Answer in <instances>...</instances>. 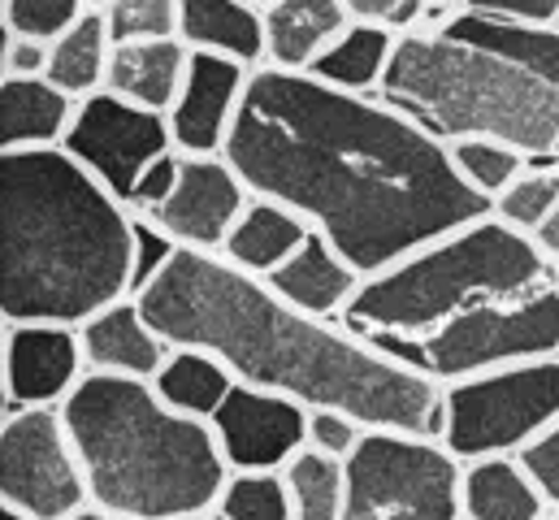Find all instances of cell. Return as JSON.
<instances>
[{"instance_id":"obj_46","label":"cell","mask_w":559,"mask_h":520,"mask_svg":"<svg viewBox=\"0 0 559 520\" xmlns=\"http://www.w3.org/2000/svg\"><path fill=\"white\" fill-rule=\"evenodd\" d=\"M547 520H551V517H547Z\"/></svg>"},{"instance_id":"obj_18","label":"cell","mask_w":559,"mask_h":520,"mask_svg":"<svg viewBox=\"0 0 559 520\" xmlns=\"http://www.w3.org/2000/svg\"><path fill=\"white\" fill-rule=\"evenodd\" d=\"M191 70V48L169 35V39H131V44H114V61H109V83L105 92L143 105L152 114L174 109V101L182 96Z\"/></svg>"},{"instance_id":"obj_10","label":"cell","mask_w":559,"mask_h":520,"mask_svg":"<svg viewBox=\"0 0 559 520\" xmlns=\"http://www.w3.org/2000/svg\"><path fill=\"white\" fill-rule=\"evenodd\" d=\"M96 182H105L127 209L135 200L140 178L174 147L169 118L152 114L143 105H131L114 92H96L79 101V114L70 122V134L61 143Z\"/></svg>"},{"instance_id":"obj_9","label":"cell","mask_w":559,"mask_h":520,"mask_svg":"<svg viewBox=\"0 0 559 520\" xmlns=\"http://www.w3.org/2000/svg\"><path fill=\"white\" fill-rule=\"evenodd\" d=\"M0 508H17L35 520H70L92 508L61 407H4Z\"/></svg>"},{"instance_id":"obj_14","label":"cell","mask_w":559,"mask_h":520,"mask_svg":"<svg viewBox=\"0 0 559 520\" xmlns=\"http://www.w3.org/2000/svg\"><path fill=\"white\" fill-rule=\"evenodd\" d=\"M83 374L87 356L74 326H4V407H61Z\"/></svg>"},{"instance_id":"obj_35","label":"cell","mask_w":559,"mask_h":520,"mask_svg":"<svg viewBox=\"0 0 559 520\" xmlns=\"http://www.w3.org/2000/svg\"><path fill=\"white\" fill-rule=\"evenodd\" d=\"M48 70V39L35 35H17L4 26V44H0V79H44Z\"/></svg>"},{"instance_id":"obj_41","label":"cell","mask_w":559,"mask_h":520,"mask_svg":"<svg viewBox=\"0 0 559 520\" xmlns=\"http://www.w3.org/2000/svg\"><path fill=\"white\" fill-rule=\"evenodd\" d=\"M0 520H35V517H26V512H17V508H0Z\"/></svg>"},{"instance_id":"obj_40","label":"cell","mask_w":559,"mask_h":520,"mask_svg":"<svg viewBox=\"0 0 559 520\" xmlns=\"http://www.w3.org/2000/svg\"><path fill=\"white\" fill-rule=\"evenodd\" d=\"M70 520H118V517H109V512H100V508H83L79 517H70Z\"/></svg>"},{"instance_id":"obj_24","label":"cell","mask_w":559,"mask_h":520,"mask_svg":"<svg viewBox=\"0 0 559 520\" xmlns=\"http://www.w3.org/2000/svg\"><path fill=\"white\" fill-rule=\"evenodd\" d=\"M391 52H395V31L373 26V22H352L308 74H317L321 83L343 87V92L378 96L386 66H391Z\"/></svg>"},{"instance_id":"obj_13","label":"cell","mask_w":559,"mask_h":520,"mask_svg":"<svg viewBox=\"0 0 559 520\" xmlns=\"http://www.w3.org/2000/svg\"><path fill=\"white\" fill-rule=\"evenodd\" d=\"M252 66L217 52H191L182 96L169 109V134L182 156H226Z\"/></svg>"},{"instance_id":"obj_6","label":"cell","mask_w":559,"mask_h":520,"mask_svg":"<svg viewBox=\"0 0 559 520\" xmlns=\"http://www.w3.org/2000/svg\"><path fill=\"white\" fill-rule=\"evenodd\" d=\"M92 508L118 520L213 517L230 464L209 421L169 407L152 382L87 369L61 403Z\"/></svg>"},{"instance_id":"obj_47","label":"cell","mask_w":559,"mask_h":520,"mask_svg":"<svg viewBox=\"0 0 559 520\" xmlns=\"http://www.w3.org/2000/svg\"><path fill=\"white\" fill-rule=\"evenodd\" d=\"M556 269H559V264H556Z\"/></svg>"},{"instance_id":"obj_20","label":"cell","mask_w":559,"mask_h":520,"mask_svg":"<svg viewBox=\"0 0 559 520\" xmlns=\"http://www.w3.org/2000/svg\"><path fill=\"white\" fill-rule=\"evenodd\" d=\"M79 101L48 79H0V152L61 147Z\"/></svg>"},{"instance_id":"obj_37","label":"cell","mask_w":559,"mask_h":520,"mask_svg":"<svg viewBox=\"0 0 559 520\" xmlns=\"http://www.w3.org/2000/svg\"><path fill=\"white\" fill-rule=\"evenodd\" d=\"M521 464L530 469V477L538 482V491L547 495L551 512H559V421L521 456Z\"/></svg>"},{"instance_id":"obj_23","label":"cell","mask_w":559,"mask_h":520,"mask_svg":"<svg viewBox=\"0 0 559 520\" xmlns=\"http://www.w3.org/2000/svg\"><path fill=\"white\" fill-rule=\"evenodd\" d=\"M109 61H114L109 17H105V9H87L57 39H48V70H44V79L57 83L66 96L87 101V96L105 92Z\"/></svg>"},{"instance_id":"obj_5","label":"cell","mask_w":559,"mask_h":520,"mask_svg":"<svg viewBox=\"0 0 559 520\" xmlns=\"http://www.w3.org/2000/svg\"><path fill=\"white\" fill-rule=\"evenodd\" d=\"M378 96L442 143L499 139L559 165V26L455 9L395 35Z\"/></svg>"},{"instance_id":"obj_16","label":"cell","mask_w":559,"mask_h":520,"mask_svg":"<svg viewBox=\"0 0 559 520\" xmlns=\"http://www.w3.org/2000/svg\"><path fill=\"white\" fill-rule=\"evenodd\" d=\"M265 282L278 291L286 304H295L299 312L338 321L365 277L356 273V264L343 257L325 235L312 231V235L304 239V248L286 260L282 269H274Z\"/></svg>"},{"instance_id":"obj_33","label":"cell","mask_w":559,"mask_h":520,"mask_svg":"<svg viewBox=\"0 0 559 520\" xmlns=\"http://www.w3.org/2000/svg\"><path fill=\"white\" fill-rule=\"evenodd\" d=\"M178 257V244L156 226L135 213V277H131V295L140 299L143 291L169 269V260Z\"/></svg>"},{"instance_id":"obj_27","label":"cell","mask_w":559,"mask_h":520,"mask_svg":"<svg viewBox=\"0 0 559 520\" xmlns=\"http://www.w3.org/2000/svg\"><path fill=\"white\" fill-rule=\"evenodd\" d=\"M217 520H295V504L286 491L282 469H261V473H230L217 508Z\"/></svg>"},{"instance_id":"obj_28","label":"cell","mask_w":559,"mask_h":520,"mask_svg":"<svg viewBox=\"0 0 559 520\" xmlns=\"http://www.w3.org/2000/svg\"><path fill=\"white\" fill-rule=\"evenodd\" d=\"M451 147V161H455V169L481 191V196H503L534 161L521 152V147H512V143H499V139H460V143H447Z\"/></svg>"},{"instance_id":"obj_11","label":"cell","mask_w":559,"mask_h":520,"mask_svg":"<svg viewBox=\"0 0 559 520\" xmlns=\"http://www.w3.org/2000/svg\"><path fill=\"white\" fill-rule=\"evenodd\" d=\"M248 204H252V187L226 156H182L169 200L156 213H147V222H156L187 252L222 257Z\"/></svg>"},{"instance_id":"obj_2","label":"cell","mask_w":559,"mask_h":520,"mask_svg":"<svg viewBox=\"0 0 559 520\" xmlns=\"http://www.w3.org/2000/svg\"><path fill=\"white\" fill-rule=\"evenodd\" d=\"M140 304L174 347L213 352L248 387L343 407L369 429L442 438V387L386 361L343 321L299 312L265 277L217 252L178 248Z\"/></svg>"},{"instance_id":"obj_3","label":"cell","mask_w":559,"mask_h":520,"mask_svg":"<svg viewBox=\"0 0 559 520\" xmlns=\"http://www.w3.org/2000/svg\"><path fill=\"white\" fill-rule=\"evenodd\" d=\"M386 361L455 387L559 356V269L495 213L365 277L338 317Z\"/></svg>"},{"instance_id":"obj_4","label":"cell","mask_w":559,"mask_h":520,"mask_svg":"<svg viewBox=\"0 0 559 520\" xmlns=\"http://www.w3.org/2000/svg\"><path fill=\"white\" fill-rule=\"evenodd\" d=\"M135 213L66 147L0 152V321L83 326L131 295Z\"/></svg>"},{"instance_id":"obj_25","label":"cell","mask_w":559,"mask_h":520,"mask_svg":"<svg viewBox=\"0 0 559 520\" xmlns=\"http://www.w3.org/2000/svg\"><path fill=\"white\" fill-rule=\"evenodd\" d=\"M152 387L169 407H178L195 421H213V412L226 403L230 390L239 387V378L204 347H174V356L152 378Z\"/></svg>"},{"instance_id":"obj_32","label":"cell","mask_w":559,"mask_h":520,"mask_svg":"<svg viewBox=\"0 0 559 520\" xmlns=\"http://www.w3.org/2000/svg\"><path fill=\"white\" fill-rule=\"evenodd\" d=\"M365 434H369V425H365L360 416L343 412V407H312V412H308V447H317V451H325V456L347 460V456L360 447Z\"/></svg>"},{"instance_id":"obj_43","label":"cell","mask_w":559,"mask_h":520,"mask_svg":"<svg viewBox=\"0 0 559 520\" xmlns=\"http://www.w3.org/2000/svg\"><path fill=\"white\" fill-rule=\"evenodd\" d=\"M252 4H261V9H265V4H270V0H252Z\"/></svg>"},{"instance_id":"obj_17","label":"cell","mask_w":559,"mask_h":520,"mask_svg":"<svg viewBox=\"0 0 559 520\" xmlns=\"http://www.w3.org/2000/svg\"><path fill=\"white\" fill-rule=\"evenodd\" d=\"M347 26H352V13L343 0H270L265 4V66L308 74Z\"/></svg>"},{"instance_id":"obj_8","label":"cell","mask_w":559,"mask_h":520,"mask_svg":"<svg viewBox=\"0 0 559 520\" xmlns=\"http://www.w3.org/2000/svg\"><path fill=\"white\" fill-rule=\"evenodd\" d=\"M559 421V356L442 387V442L455 460L525 456Z\"/></svg>"},{"instance_id":"obj_15","label":"cell","mask_w":559,"mask_h":520,"mask_svg":"<svg viewBox=\"0 0 559 520\" xmlns=\"http://www.w3.org/2000/svg\"><path fill=\"white\" fill-rule=\"evenodd\" d=\"M79 339H83L87 369L118 374V378L152 382L165 369V361L174 356V343L147 321V312H143L135 295H127V299L100 308L96 317H87L79 326Z\"/></svg>"},{"instance_id":"obj_34","label":"cell","mask_w":559,"mask_h":520,"mask_svg":"<svg viewBox=\"0 0 559 520\" xmlns=\"http://www.w3.org/2000/svg\"><path fill=\"white\" fill-rule=\"evenodd\" d=\"M352 22H373V26H386L395 35L404 31H417L429 0H343Z\"/></svg>"},{"instance_id":"obj_26","label":"cell","mask_w":559,"mask_h":520,"mask_svg":"<svg viewBox=\"0 0 559 520\" xmlns=\"http://www.w3.org/2000/svg\"><path fill=\"white\" fill-rule=\"evenodd\" d=\"M286 491L295 504V520H343L347 508V460L325 456L317 447H299L286 469Z\"/></svg>"},{"instance_id":"obj_30","label":"cell","mask_w":559,"mask_h":520,"mask_svg":"<svg viewBox=\"0 0 559 520\" xmlns=\"http://www.w3.org/2000/svg\"><path fill=\"white\" fill-rule=\"evenodd\" d=\"M114 44L131 39H169L178 35V0H105Z\"/></svg>"},{"instance_id":"obj_31","label":"cell","mask_w":559,"mask_h":520,"mask_svg":"<svg viewBox=\"0 0 559 520\" xmlns=\"http://www.w3.org/2000/svg\"><path fill=\"white\" fill-rule=\"evenodd\" d=\"M87 9H92L87 0H0L4 26L17 35H35V39H57Z\"/></svg>"},{"instance_id":"obj_19","label":"cell","mask_w":559,"mask_h":520,"mask_svg":"<svg viewBox=\"0 0 559 520\" xmlns=\"http://www.w3.org/2000/svg\"><path fill=\"white\" fill-rule=\"evenodd\" d=\"M178 39L191 52L265 66V9L252 0H178Z\"/></svg>"},{"instance_id":"obj_1","label":"cell","mask_w":559,"mask_h":520,"mask_svg":"<svg viewBox=\"0 0 559 520\" xmlns=\"http://www.w3.org/2000/svg\"><path fill=\"white\" fill-rule=\"evenodd\" d=\"M226 161L252 196L295 209L360 277L481 222L495 200L451 161V147L382 96H360L261 66L248 79Z\"/></svg>"},{"instance_id":"obj_38","label":"cell","mask_w":559,"mask_h":520,"mask_svg":"<svg viewBox=\"0 0 559 520\" xmlns=\"http://www.w3.org/2000/svg\"><path fill=\"white\" fill-rule=\"evenodd\" d=\"M178 169H182V152H169V156H160L147 174L140 178V187H135V200H131V213H156L165 200H169V191H174V182H178Z\"/></svg>"},{"instance_id":"obj_42","label":"cell","mask_w":559,"mask_h":520,"mask_svg":"<svg viewBox=\"0 0 559 520\" xmlns=\"http://www.w3.org/2000/svg\"><path fill=\"white\" fill-rule=\"evenodd\" d=\"M429 4H460V0H429Z\"/></svg>"},{"instance_id":"obj_36","label":"cell","mask_w":559,"mask_h":520,"mask_svg":"<svg viewBox=\"0 0 559 520\" xmlns=\"http://www.w3.org/2000/svg\"><path fill=\"white\" fill-rule=\"evenodd\" d=\"M460 9L499 17V22H525V26H559V0H460Z\"/></svg>"},{"instance_id":"obj_21","label":"cell","mask_w":559,"mask_h":520,"mask_svg":"<svg viewBox=\"0 0 559 520\" xmlns=\"http://www.w3.org/2000/svg\"><path fill=\"white\" fill-rule=\"evenodd\" d=\"M312 235V226L270 196H252V204L243 209V217L235 222L222 257L235 269L252 273V277H270L286 260L304 248V239Z\"/></svg>"},{"instance_id":"obj_29","label":"cell","mask_w":559,"mask_h":520,"mask_svg":"<svg viewBox=\"0 0 559 520\" xmlns=\"http://www.w3.org/2000/svg\"><path fill=\"white\" fill-rule=\"evenodd\" d=\"M559 204V165H530L503 196H495V217L521 235H538Z\"/></svg>"},{"instance_id":"obj_45","label":"cell","mask_w":559,"mask_h":520,"mask_svg":"<svg viewBox=\"0 0 559 520\" xmlns=\"http://www.w3.org/2000/svg\"><path fill=\"white\" fill-rule=\"evenodd\" d=\"M200 520H217V517H200Z\"/></svg>"},{"instance_id":"obj_12","label":"cell","mask_w":559,"mask_h":520,"mask_svg":"<svg viewBox=\"0 0 559 520\" xmlns=\"http://www.w3.org/2000/svg\"><path fill=\"white\" fill-rule=\"evenodd\" d=\"M308 412L312 407L290 394L239 382L209 425L217 434L230 473H261V469H286V460L299 447H308Z\"/></svg>"},{"instance_id":"obj_22","label":"cell","mask_w":559,"mask_h":520,"mask_svg":"<svg viewBox=\"0 0 559 520\" xmlns=\"http://www.w3.org/2000/svg\"><path fill=\"white\" fill-rule=\"evenodd\" d=\"M551 504L521 456L464 464V520H547Z\"/></svg>"},{"instance_id":"obj_7","label":"cell","mask_w":559,"mask_h":520,"mask_svg":"<svg viewBox=\"0 0 559 520\" xmlns=\"http://www.w3.org/2000/svg\"><path fill=\"white\" fill-rule=\"evenodd\" d=\"M343 520H464V460L429 434L369 429L347 456Z\"/></svg>"},{"instance_id":"obj_39","label":"cell","mask_w":559,"mask_h":520,"mask_svg":"<svg viewBox=\"0 0 559 520\" xmlns=\"http://www.w3.org/2000/svg\"><path fill=\"white\" fill-rule=\"evenodd\" d=\"M534 244H538V248H543V252H547V257L559 264V204H556V213L543 222V231L534 235Z\"/></svg>"},{"instance_id":"obj_44","label":"cell","mask_w":559,"mask_h":520,"mask_svg":"<svg viewBox=\"0 0 559 520\" xmlns=\"http://www.w3.org/2000/svg\"><path fill=\"white\" fill-rule=\"evenodd\" d=\"M551 520H559V512H551Z\"/></svg>"}]
</instances>
